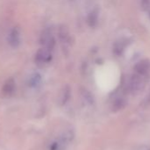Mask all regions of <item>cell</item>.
<instances>
[{
    "label": "cell",
    "instance_id": "3957f363",
    "mask_svg": "<svg viewBox=\"0 0 150 150\" xmlns=\"http://www.w3.org/2000/svg\"><path fill=\"white\" fill-rule=\"evenodd\" d=\"M135 71L143 76H148L150 73V62L148 60H143L137 63L135 66Z\"/></svg>",
    "mask_w": 150,
    "mask_h": 150
},
{
    "label": "cell",
    "instance_id": "52a82bcc",
    "mask_svg": "<svg viewBox=\"0 0 150 150\" xmlns=\"http://www.w3.org/2000/svg\"><path fill=\"white\" fill-rule=\"evenodd\" d=\"M146 105H149L150 104V93H149V97L147 98V100H146Z\"/></svg>",
    "mask_w": 150,
    "mask_h": 150
},
{
    "label": "cell",
    "instance_id": "5b68a950",
    "mask_svg": "<svg viewBox=\"0 0 150 150\" xmlns=\"http://www.w3.org/2000/svg\"><path fill=\"white\" fill-rule=\"evenodd\" d=\"M12 91H13V85H12V83L11 84V83H7V85L4 87L5 93L6 94H11L12 92Z\"/></svg>",
    "mask_w": 150,
    "mask_h": 150
},
{
    "label": "cell",
    "instance_id": "7a4b0ae2",
    "mask_svg": "<svg viewBox=\"0 0 150 150\" xmlns=\"http://www.w3.org/2000/svg\"><path fill=\"white\" fill-rule=\"evenodd\" d=\"M145 83H146V77L136 73L131 77L128 87L131 92L136 93L138 91H141L143 89V87L145 86Z\"/></svg>",
    "mask_w": 150,
    "mask_h": 150
},
{
    "label": "cell",
    "instance_id": "8992f818",
    "mask_svg": "<svg viewBox=\"0 0 150 150\" xmlns=\"http://www.w3.org/2000/svg\"><path fill=\"white\" fill-rule=\"evenodd\" d=\"M138 150H150V147L149 146H147V145H146V146H145V145H144V146H141V147L138 149Z\"/></svg>",
    "mask_w": 150,
    "mask_h": 150
},
{
    "label": "cell",
    "instance_id": "277c9868",
    "mask_svg": "<svg viewBox=\"0 0 150 150\" xmlns=\"http://www.w3.org/2000/svg\"><path fill=\"white\" fill-rule=\"evenodd\" d=\"M141 6L143 10H149L150 9V0H141Z\"/></svg>",
    "mask_w": 150,
    "mask_h": 150
},
{
    "label": "cell",
    "instance_id": "ba28073f",
    "mask_svg": "<svg viewBox=\"0 0 150 150\" xmlns=\"http://www.w3.org/2000/svg\"><path fill=\"white\" fill-rule=\"evenodd\" d=\"M149 16H150V14H149Z\"/></svg>",
    "mask_w": 150,
    "mask_h": 150
},
{
    "label": "cell",
    "instance_id": "6da1fadb",
    "mask_svg": "<svg viewBox=\"0 0 150 150\" xmlns=\"http://www.w3.org/2000/svg\"><path fill=\"white\" fill-rule=\"evenodd\" d=\"M74 138V134L72 131L69 130L62 134L58 139L55 140L50 144L49 150H65L70 142H72Z\"/></svg>",
    "mask_w": 150,
    "mask_h": 150
}]
</instances>
